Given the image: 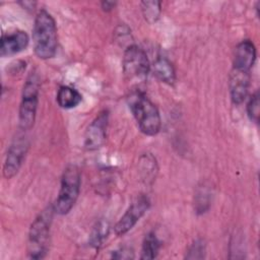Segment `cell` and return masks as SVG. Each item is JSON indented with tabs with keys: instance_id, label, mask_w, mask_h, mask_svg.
Returning a JSON list of instances; mask_svg holds the SVG:
<instances>
[{
	"instance_id": "cell-1",
	"label": "cell",
	"mask_w": 260,
	"mask_h": 260,
	"mask_svg": "<svg viewBox=\"0 0 260 260\" xmlns=\"http://www.w3.org/2000/svg\"><path fill=\"white\" fill-rule=\"evenodd\" d=\"M35 54L43 60L51 59L57 52V27L53 16L45 9L40 10L35 18L32 28Z\"/></svg>"
},
{
	"instance_id": "cell-2",
	"label": "cell",
	"mask_w": 260,
	"mask_h": 260,
	"mask_svg": "<svg viewBox=\"0 0 260 260\" xmlns=\"http://www.w3.org/2000/svg\"><path fill=\"white\" fill-rule=\"evenodd\" d=\"M128 105L143 134L154 136L159 132L161 126L159 112L143 91L131 92L128 96Z\"/></svg>"
},
{
	"instance_id": "cell-3",
	"label": "cell",
	"mask_w": 260,
	"mask_h": 260,
	"mask_svg": "<svg viewBox=\"0 0 260 260\" xmlns=\"http://www.w3.org/2000/svg\"><path fill=\"white\" fill-rule=\"evenodd\" d=\"M54 212V205L47 206L31 222L26 245L28 258L37 260L46 257L50 246V232Z\"/></svg>"
},
{
	"instance_id": "cell-4",
	"label": "cell",
	"mask_w": 260,
	"mask_h": 260,
	"mask_svg": "<svg viewBox=\"0 0 260 260\" xmlns=\"http://www.w3.org/2000/svg\"><path fill=\"white\" fill-rule=\"evenodd\" d=\"M39 75L36 71H31L23 84L18 111V126L23 131L31 129L35 124L39 104Z\"/></svg>"
},
{
	"instance_id": "cell-5",
	"label": "cell",
	"mask_w": 260,
	"mask_h": 260,
	"mask_svg": "<svg viewBox=\"0 0 260 260\" xmlns=\"http://www.w3.org/2000/svg\"><path fill=\"white\" fill-rule=\"evenodd\" d=\"M81 185V176L79 169L74 166H68L62 175L60 190L55 201L54 210L57 214H67L77 201Z\"/></svg>"
},
{
	"instance_id": "cell-6",
	"label": "cell",
	"mask_w": 260,
	"mask_h": 260,
	"mask_svg": "<svg viewBox=\"0 0 260 260\" xmlns=\"http://www.w3.org/2000/svg\"><path fill=\"white\" fill-rule=\"evenodd\" d=\"M123 72L128 80L143 81L150 71V63L143 49L129 45L123 55Z\"/></svg>"
},
{
	"instance_id": "cell-7",
	"label": "cell",
	"mask_w": 260,
	"mask_h": 260,
	"mask_svg": "<svg viewBox=\"0 0 260 260\" xmlns=\"http://www.w3.org/2000/svg\"><path fill=\"white\" fill-rule=\"evenodd\" d=\"M150 206V201L147 196L140 195L137 197L122 217L117 221L114 226V232L117 236H123L127 234L133 226L139 221V219L146 213Z\"/></svg>"
},
{
	"instance_id": "cell-8",
	"label": "cell",
	"mask_w": 260,
	"mask_h": 260,
	"mask_svg": "<svg viewBox=\"0 0 260 260\" xmlns=\"http://www.w3.org/2000/svg\"><path fill=\"white\" fill-rule=\"evenodd\" d=\"M29 147V142L24 136L14 138L11 142L3 165V176L6 179L13 178L22 166Z\"/></svg>"
},
{
	"instance_id": "cell-9",
	"label": "cell",
	"mask_w": 260,
	"mask_h": 260,
	"mask_svg": "<svg viewBox=\"0 0 260 260\" xmlns=\"http://www.w3.org/2000/svg\"><path fill=\"white\" fill-rule=\"evenodd\" d=\"M109 122L108 111H102L88 125L84 134V147L87 150L101 148L106 141V132Z\"/></svg>"
},
{
	"instance_id": "cell-10",
	"label": "cell",
	"mask_w": 260,
	"mask_h": 260,
	"mask_svg": "<svg viewBox=\"0 0 260 260\" xmlns=\"http://www.w3.org/2000/svg\"><path fill=\"white\" fill-rule=\"evenodd\" d=\"M229 86L232 102L235 105L242 104L248 95L250 86V72L233 68L230 74Z\"/></svg>"
},
{
	"instance_id": "cell-11",
	"label": "cell",
	"mask_w": 260,
	"mask_h": 260,
	"mask_svg": "<svg viewBox=\"0 0 260 260\" xmlns=\"http://www.w3.org/2000/svg\"><path fill=\"white\" fill-rule=\"evenodd\" d=\"M256 60V48L250 40L242 41L235 50L233 68L250 72Z\"/></svg>"
},
{
	"instance_id": "cell-12",
	"label": "cell",
	"mask_w": 260,
	"mask_h": 260,
	"mask_svg": "<svg viewBox=\"0 0 260 260\" xmlns=\"http://www.w3.org/2000/svg\"><path fill=\"white\" fill-rule=\"evenodd\" d=\"M29 42L28 36L23 30H16L11 34H3L1 38L0 56H12L15 55L27 47Z\"/></svg>"
},
{
	"instance_id": "cell-13",
	"label": "cell",
	"mask_w": 260,
	"mask_h": 260,
	"mask_svg": "<svg viewBox=\"0 0 260 260\" xmlns=\"http://www.w3.org/2000/svg\"><path fill=\"white\" fill-rule=\"evenodd\" d=\"M150 69L153 72V75L156 76L157 79H159L161 82H165L167 84H174L176 80V73L173 64L162 56L157 57L152 65H150Z\"/></svg>"
},
{
	"instance_id": "cell-14",
	"label": "cell",
	"mask_w": 260,
	"mask_h": 260,
	"mask_svg": "<svg viewBox=\"0 0 260 260\" xmlns=\"http://www.w3.org/2000/svg\"><path fill=\"white\" fill-rule=\"evenodd\" d=\"M56 100L61 108L72 109L80 104L82 95L75 88L64 85L58 89Z\"/></svg>"
},
{
	"instance_id": "cell-15",
	"label": "cell",
	"mask_w": 260,
	"mask_h": 260,
	"mask_svg": "<svg viewBox=\"0 0 260 260\" xmlns=\"http://www.w3.org/2000/svg\"><path fill=\"white\" fill-rule=\"evenodd\" d=\"M160 249V242L153 232L148 233L142 242L140 259L151 260L156 258Z\"/></svg>"
},
{
	"instance_id": "cell-16",
	"label": "cell",
	"mask_w": 260,
	"mask_h": 260,
	"mask_svg": "<svg viewBox=\"0 0 260 260\" xmlns=\"http://www.w3.org/2000/svg\"><path fill=\"white\" fill-rule=\"evenodd\" d=\"M110 231V225L107 221L105 220H100L99 222L95 223L93 226L90 237H89V243L92 247L99 249L104 241L107 239Z\"/></svg>"
},
{
	"instance_id": "cell-17",
	"label": "cell",
	"mask_w": 260,
	"mask_h": 260,
	"mask_svg": "<svg viewBox=\"0 0 260 260\" xmlns=\"http://www.w3.org/2000/svg\"><path fill=\"white\" fill-rule=\"evenodd\" d=\"M140 6L147 22L153 23L159 18L161 12V4L159 1H142Z\"/></svg>"
},
{
	"instance_id": "cell-18",
	"label": "cell",
	"mask_w": 260,
	"mask_h": 260,
	"mask_svg": "<svg viewBox=\"0 0 260 260\" xmlns=\"http://www.w3.org/2000/svg\"><path fill=\"white\" fill-rule=\"evenodd\" d=\"M205 251L206 246L203 240H196L192 243V245L189 247L186 258L187 259H202L205 257Z\"/></svg>"
},
{
	"instance_id": "cell-19",
	"label": "cell",
	"mask_w": 260,
	"mask_h": 260,
	"mask_svg": "<svg viewBox=\"0 0 260 260\" xmlns=\"http://www.w3.org/2000/svg\"><path fill=\"white\" fill-rule=\"evenodd\" d=\"M247 113L249 118L255 123L259 120V93L255 92L247 104Z\"/></svg>"
},
{
	"instance_id": "cell-20",
	"label": "cell",
	"mask_w": 260,
	"mask_h": 260,
	"mask_svg": "<svg viewBox=\"0 0 260 260\" xmlns=\"http://www.w3.org/2000/svg\"><path fill=\"white\" fill-rule=\"evenodd\" d=\"M112 257L115 259H133L134 258V252L132 249L123 247L113 252Z\"/></svg>"
},
{
	"instance_id": "cell-21",
	"label": "cell",
	"mask_w": 260,
	"mask_h": 260,
	"mask_svg": "<svg viewBox=\"0 0 260 260\" xmlns=\"http://www.w3.org/2000/svg\"><path fill=\"white\" fill-rule=\"evenodd\" d=\"M115 6H116V2H113V1H103L102 2V8L105 11H110L113 8H115Z\"/></svg>"
}]
</instances>
